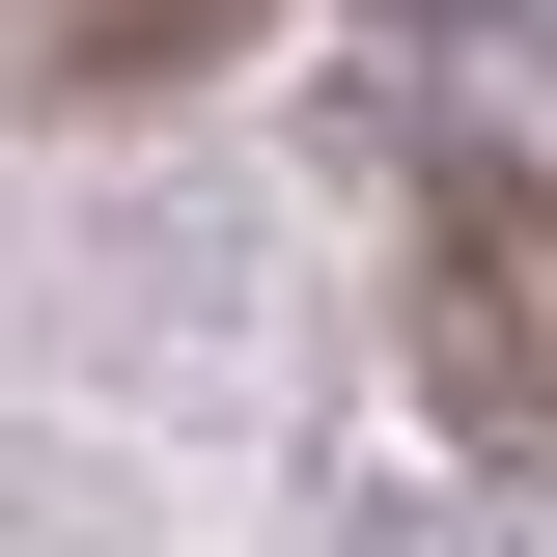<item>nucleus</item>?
Masks as SVG:
<instances>
[{
	"label": "nucleus",
	"mask_w": 557,
	"mask_h": 557,
	"mask_svg": "<svg viewBox=\"0 0 557 557\" xmlns=\"http://www.w3.org/2000/svg\"><path fill=\"white\" fill-rule=\"evenodd\" d=\"M418 391L502 474H557V168H502V139L418 168Z\"/></svg>",
	"instance_id": "obj_1"
},
{
	"label": "nucleus",
	"mask_w": 557,
	"mask_h": 557,
	"mask_svg": "<svg viewBox=\"0 0 557 557\" xmlns=\"http://www.w3.org/2000/svg\"><path fill=\"white\" fill-rule=\"evenodd\" d=\"M223 28H251V0H28V84H84V112H112V84L223 57Z\"/></svg>",
	"instance_id": "obj_2"
}]
</instances>
